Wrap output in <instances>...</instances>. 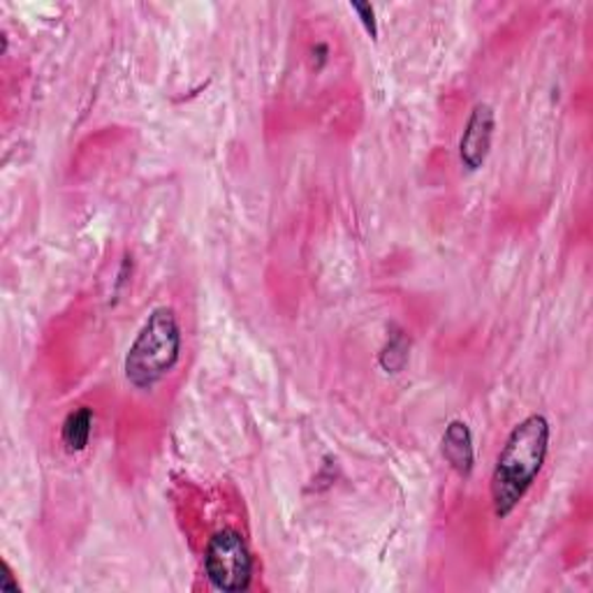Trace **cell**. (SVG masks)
<instances>
[{"instance_id": "3", "label": "cell", "mask_w": 593, "mask_h": 593, "mask_svg": "<svg viewBox=\"0 0 593 593\" xmlns=\"http://www.w3.org/2000/svg\"><path fill=\"white\" fill-rule=\"evenodd\" d=\"M204 571L221 591H246L253 580V554L235 529L216 531L204 550Z\"/></svg>"}, {"instance_id": "2", "label": "cell", "mask_w": 593, "mask_h": 593, "mask_svg": "<svg viewBox=\"0 0 593 593\" xmlns=\"http://www.w3.org/2000/svg\"><path fill=\"white\" fill-rule=\"evenodd\" d=\"M182 325L170 306H156L123 359L125 380L135 390H153L182 359Z\"/></svg>"}, {"instance_id": "7", "label": "cell", "mask_w": 593, "mask_h": 593, "mask_svg": "<svg viewBox=\"0 0 593 593\" xmlns=\"http://www.w3.org/2000/svg\"><path fill=\"white\" fill-rule=\"evenodd\" d=\"M410 359V341L406 337V331L392 329V334L385 341L380 355H378V365L385 374H399L406 369Z\"/></svg>"}, {"instance_id": "4", "label": "cell", "mask_w": 593, "mask_h": 593, "mask_svg": "<svg viewBox=\"0 0 593 593\" xmlns=\"http://www.w3.org/2000/svg\"><path fill=\"white\" fill-rule=\"evenodd\" d=\"M497 133V112L489 102H478L471 110L467 125L459 140V163L467 172H478L484 167L492 153Z\"/></svg>"}, {"instance_id": "1", "label": "cell", "mask_w": 593, "mask_h": 593, "mask_svg": "<svg viewBox=\"0 0 593 593\" xmlns=\"http://www.w3.org/2000/svg\"><path fill=\"white\" fill-rule=\"evenodd\" d=\"M552 425L545 416L533 412L520 425H514L501 446L494 463L492 484V505L499 520L510 518L526 497L550 454Z\"/></svg>"}, {"instance_id": "9", "label": "cell", "mask_w": 593, "mask_h": 593, "mask_svg": "<svg viewBox=\"0 0 593 593\" xmlns=\"http://www.w3.org/2000/svg\"><path fill=\"white\" fill-rule=\"evenodd\" d=\"M0 586H3L6 591H19V584L12 580V573H10V565L6 563V575H3V584H0Z\"/></svg>"}, {"instance_id": "8", "label": "cell", "mask_w": 593, "mask_h": 593, "mask_svg": "<svg viewBox=\"0 0 593 593\" xmlns=\"http://www.w3.org/2000/svg\"><path fill=\"white\" fill-rule=\"evenodd\" d=\"M350 10L359 17V21H362L365 31H367L374 40H378V19H376V10H374V6H371V3H357V0H355V3H350Z\"/></svg>"}, {"instance_id": "6", "label": "cell", "mask_w": 593, "mask_h": 593, "mask_svg": "<svg viewBox=\"0 0 593 593\" xmlns=\"http://www.w3.org/2000/svg\"><path fill=\"white\" fill-rule=\"evenodd\" d=\"M93 420L95 416L89 406L74 408L72 412H68V418L63 420V427H61V443L65 446L68 452L80 454L89 448L91 433H93Z\"/></svg>"}, {"instance_id": "5", "label": "cell", "mask_w": 593, "mask_h": 593, "mask_svg": "<svg viewBox=\"0 0 593 593\" xmlns=\"http://www.w3.org/2000/svg\"><path fill=\"white\" fill-rule=\"evenodd\" d=\"M441 454L448 467L461 476L469 478L476 469V443L473 431L463 420H452L441 438Z\"/></svg>"}]
</instances>
